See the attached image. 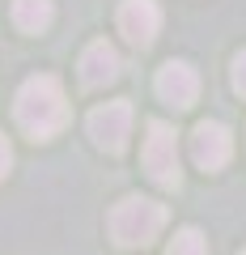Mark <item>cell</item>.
Returning <instances> with one entry per match:
<instances>
[{
  "label": "cell",
  "mask_w": 246,
  "mask_h": 255,
  "mask_svg": "<svg viewBox=\"0 0 246 255\" xmlns=\"http://www.w3.org/2000/svg\"><path fill=\"white\" fill-rule=\"evenodd\" d=\"M119 30H123V38L132 47H149L157 38V30H162V9H157L153 0H123Z\"/></svg>",
  "instance_id": "obj_6"
},
{
  "label": "cell",
  "mask_w": 246,
  "mask_h": 255,
  "mask_svg": "<svg viewBox=\"0 0 246 255\" xmlns=\"http://www.w3.org/2000/svg\"><path fill=\"white\" fill-rule=\"evenodd\" d=\"M9 166H13V149H9V140L0 136V179L9 174Z\"/></svg>",
  "instance_id": "obj_12"
},
{
  "label": "cell",
  "mask_w": 246,
  "mask_h": 255,
  "mask_svg": "<svg viewBox=\"0 0 246 255\" xmlns=\"http://www.w3.org/2000/svg\"><path fill=\"white\" fill-rule=\"evenodd\" d=\"M128 132H132V102H106V107H93L89 111V136L98 149L106 153H119L128 145Z\"/></svg>",
  "instance_id": "obj_4"
},
{
  "label": "cell",
  "mask_w": 246,
  "mask_h": 255,
  "mask_svg": "<svg viewBox=\"0 0 246 255\" xmlns=\"http://www.w3.org/2000/svg\"><path fill=\"white\" fill-rule=\"evenodd\" d=\"M165 255H208V238H204L195 226H187V230L174 234V243L165 247Z\"/></svg>",
  "instance_id": "obj_10"
},
{
  "label": "cell",
  "mask_w": 246,
  "mask_h": 255,
  "mask_svg": "<svg viewBox=\"0 0 246 255\" xmlns=\"http://www.w3.org/2000/svg\"><path fill=\"white\" fill-rule=\"evenodd\" d=\"M165 226V204L149 200V196H128L110 213V234L119 247H149Z\"/></svg>",
  "instance_id": "obj_2"
},
{
  "label": "cell",
  "mask_w": 246,
  "mask_h": 255,
  "mask_svg": "<svg viewBox=\"0 0 246 255\" xmlns=\"http://www.w3.org/2000/svg\"><path fill=\"white\" fill-rule=\"evenodd\" d=\"M55 9L51 0H13V21H17V30H26V34H43L47 26H51Z\"/></svg>",
  "instance_id": "obj_9"
},
{
  "label": "cell",
  "mask_w": 246,
  "mask_h": 255,
  "mask_svg": "<svg viewBox=\"0 0 246 255\" xmlns=\"http://www.w3.org/2000/svg\"><path fill=\"white\" fill-rule=\"evenodd\" d=\"M178 132L162 119L149 124V140H145V170L157 187H178L182 183V170H178Z\"/></svg>",
  "instance_id": "obj_3"
},
{
  "label": "cell",
  "mask_w": 246,
  "mask_h": 255,
  "mask_svg": "<svg viewBox=\"0 0 246 255\" xmlns=\"http://www.w3.org/2000/svg\"><path fill=\"white\" fill-rule=\"evenodd\" d=\"M234 153V136H229V128L217 124V119H204L200 128L191 132V157L200 170H221Z\"/></svg>",
  "instance_id": "obj_5"
},
{
  "label": "cell",
  "mask_w": 246,
  "mask_h": 255,
  "mask_svg": "<svg viewBox=\"0 0 246 255\" xmlns=\"http://www.w3.org/2000/svg\"><path fill=\"white\" fill-rule=\"evenodd\" d=\"M242 255H246V251H242Z\"/></svg>",
  "instance_id": "obj_13"
},
{
  "label": "cell",
  "mask_w": 246,
  "mask_h": 255,
  "mask_svg": "<svg viewBox=\"0 0 246 255\" xmlns=\"http://www.w3.org/2000/svg\"><path fill=\"white\" fill-rule=\"evenodd\" d=\"M234 90H238V94L246 98V51H242V55L234 60Z\"/></svg>",
  "instance_id": "obj_11"
},
{
  "label": "cell",
  "mask_w": 246,
  "mask_h": 255,
  "mask_svg": "<svg viewBox=\"0 0 246 255\" xmlns=\"http://www.w3.org/2000/svg\"><path fill=\"white\" fill-rule=\"evenodd\" d=\"M119 73H123V60H119V51L106 43V38H98V43L85 47V55H81V81L89 85V90L119 81Z\"/></svg>",
  "instance_id": "obj_8"
},
{
  "label": "cell",
  "mask_w": 246,
  "mask_h": 255,
  "mask_svg": "<svg viewBox=\"0 0 246 255\" xmlns=\"http://www.w3.org/2000/svg\"><path fill=\"white\" fill-rule=\"evenodd\" d=\"M17 124L30 140H51L68 124V98L55 77H30L17 90Z\"/></svg>",
  "instance_id": "obj_1"
},
{
  "label": "cell",
  "mask_w": 246,
  "mask_h": 255,
  "mask_svg": "<svg viewBox=\"0 0 246 255\" xmlns=\"http://www.w3.org/2000/svg\"><path fill=\"white\" fill-rule=\"evenodd\" d=\"M157 94H162V102L187 111L195 102V94H200V77H195L191 64L170 60V64H162V73H157Z\"/></svg>",
  "instance_id": "obj_7"
}]
</instances>
